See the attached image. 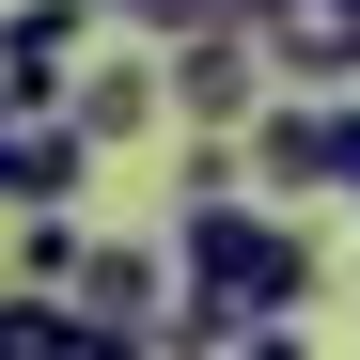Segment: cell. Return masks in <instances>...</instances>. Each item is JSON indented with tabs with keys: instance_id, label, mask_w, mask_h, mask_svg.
<instances>
[{
	"instance_id": "obj_1",
	"label": "cell",
	"mask_w": 360,
	"mask_h": 360,
	"mask_svg": "<svg viewBox=\"0 0 360 360\" xmlns=\"http://www.w3.org/2000/svg\"><path fill=\"white\" fill-rule=\"evenodd\" d=\"M172 266H188V314L235 345L251 314H314V235H297L251 172H219V188H172Z\"/></svg>"
},
{
	"instance_id": "obj_2",
	"label": "cell",
	"mask_w": 360,
	"mask_h": 360,
	"mask_svg": "<svg viewBox=\"0 0 360 360\" xmlns=\"http://www.w3.org/2000/svg\"><path fill=\"white\" fill-rule=\"evenodd\" d=\"M157 79H172V126L188 141H251V110L282 94V63H266V32L235 16V32H188V47H157Z\"/></svg>"
},
{
	"instance_id": "obj_3",
	"label": "cell",
	"mask_w": 360,
	"mask_h": 360,
	"mask_svg": "<svg viewBox=\"0 0 360 360\" xmlns=\"http://www.w3.org/2000/svg\"><path fill=\"white\" fill-rule=\"evenodd\" d=\"M251 32H266V63L297 94H345L360 79V0H251Z\"/></svg>"
},
{
	"instance_id": "obj_4",
	"label": "cell",
	"mask_w": 360,
	"mask_h": 360,
	"mask_svg": "<svg viewBox=\"0 0 360 360\" xmlns=\"http://www.w3.org/2000/svg\"><path fill=\"white\" fill-rule=\"evenodd\" d=\"M94 32H110V0H16V16H0V79H16V94H63Z\"/></svg>"
},
{
	"instance_id": "obj_5",
	"label": "cell",
	"mask_w": 360,
	"mask_h": 360,
	"mask_svg": "<svg viewBox=\"0 0 360 360\" xmlns=\"http://www.w3.org/2000/svg\"><path fill=\"white\" fill-rule=\"evenodd\" d=\"M172 297H188V266H172V251H141V235H94V266H79V314H94V329H157Z\"/></svg>"
},
{
	"instance_id": "obj_6",
	"label": "cell",
	"mask_w": 360,
	"mask_h": 360,
	"mask_svg": "<svg viewBox=\"0 0 360 360\" xmlns=\"http://www.w3.org/2000/svg\"><path fill=\"white\" fill-rule=\"evenodd\" d=\"M157 110H172V79H157V63H94V79H63V126H79L94 157H126Z\"/></svg>"
},
{
	"instance_id": "obj_7",
	"label": "cell",
	"mask_w": 360,
	"mask_h": 360,
	"mask_svg": "<svg viewBox=\"0 0 360 360\" xmlns=\"http://www.w3.org/2000/svg\"><path fill=\"white\" fill-rule=\"evenodd\" d=\"M79 266H94V219H79V204H32V219H16V282L79 297Z\"/></svg>"
},
{
	"instance_id": "obj_8",
	"label": "cell",
	"mask_w": 360,
	"mask_h": 360,
	"mask_svg": "<svg viewBox=\"0 0 360 360\" xmlns=\"http://www.w3.org/2000/svg\"><path fill=\"white\" fill-rule=\"evenodd\" d=\"M251 0H110V32H141V47H188V32H235Z\"/></svg>"
},
{
	"instance_id": "obj_9",
	"label": "cell",
	"mask_w": 360,
	"mask_h": 360,
	"mask_svg": "<svg viewBox=\"0 0 360 360\" xmlns=\"http://www.w3.org/2000/svg\"><path fill=\"white\" fill-rule=\"evenodd\" d=\"M126 360H219V329L188 314V297H172V314H157V329H126Z\"/></svg>"
},
{
	"instance_id": "obj_10",
	"label": "cell",
	"mask_w": 360,
	"mask_h": 360,
	"mask_svg": "<svg viewBox=\"0 0 360 360\" xmlns=\"http://www.w3.org/2000/svg\"><path fill=\"white\" fill-rule=\"evenodd\" d=\"M219 360H314V329H297V314H251V329H235Z\"/></svg>"
},
{
	"instance_id": "obj_11",
	"label": "cell",
	"mask_w": 360,
	"mask_h": 360,
	"mask_svg": "<svg viewBox=\"0 0 360 360\" xmlns=\"http://www.w3.org/2000/svg\"><path fill=\"white\" fill-rule=\"evenodd\" d=\"M47 360H126V329H94V314H63V345Z\"/></svg>"
},
{
	"instance_id": "obj_12",
	"label": "cell",
	"mask_w": 360,
	"mask_h": 360,
	"mask_svg": "<svg viewBox=\"0 0 360 360\" xmlns=\"http://www.w3.org/2000/svg\"><path fill=\"white\" fill-rule=\"evenodd\" d=\"M345 204H360V94H345Z\"/></svg>"
}]
</instances>
